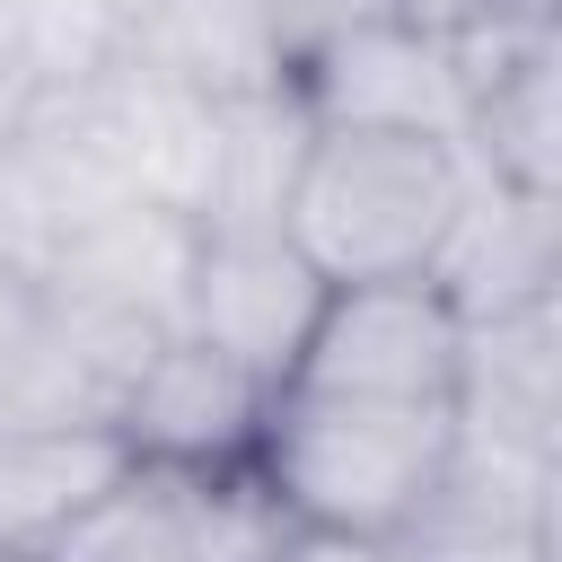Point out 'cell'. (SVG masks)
<instances>
[{
	"label": "cell",
	"instance_id": "15",
	"mask_svg": "<svg viewBox=\"0 0 562 562\" xmlns=\"http://www.w3.org/2000/svg\"><path fill=\"white\" fill-rule=\"evenodd\" d=\"M553 88H562V53L483 88L465 105V140H457L465 167L492 176V184H518V193H562V105H553Z\"/></svg>",
	"mask_w": 562,
	"mask_h": 562
},
{
	"label": "cell",
	"instance_id": "6",
	"mask_svg": "<svg viewBox=\"0 0 562 562\" xmlns=\"http://www.w3.org/2000/svg\"><path fill=\"white\" fill-rule=\"evenodd\" d=\"M263 404H272L263 378H246L237 360H220L193 334H167L149 351V369L123 386V404H114V439L149 474H211V465L255 457Z\"/></svg>",
	"mask_w": 562,
	"mask_h": 562
},
{
	"label": "cell",
	"instance_id": "9",
	"mask_svg": "<svg viewBox=\"0 0 562 562\" xmlns=\"http://www.w3.org/2000/svg\"><path fill=\"white\" fill-rule=\"evenodd\" d=\"M114 61L176 79L193 97H220V105L290 88V44H281L272 0H123Z\"/></svg>",
	"mask_w": 562,
	"mask_h": 562
},
{
	"label": "cell",
	"instance_id": "7",
	"mask_svg": "<svg viewBox=\"0 0 562 562\" xmlns=\"http://www.w3.org/2000/svg\"><path fill=\"white\" fill-rule=\"evenodd\" d=\"M562 272V193H518L465 167V202L439 228L422 281L474 325V316H509V307H544Z\"/></svg>",
	"mask_w": 562,
	"mask_h": 562
},
{
	"label": "cell",
	"instance_id": "2",
	"mask_svg": "<svg viewBox=\"0 0 562 562\" xmlns=\"http://www.w3.org/2000/svg\"><path fill=\"white\" fill-rule=\"evenodd\" d=\"M465 202V149L413 132H316L281 211V237L316 263L325 290L404 281L430 263L439 228Z\"/></svg>",
	"mask_w": 562,
	"mask_h": 562
},
{
	"label": "cell",
	"instance_id": "18",
	"mask_svg": "<svg viewBox=\"0 0 562 562\" xmlns=\"http://www.w3.org/2000/svg\"><path fill=\"white\" fill-rule=\"evenodd\" d=\"M35 105H44V88L18 70V61H0V158L26 140V123H35Z\"/></svg>",
	"mask_w": 562,
	"mask_h": 562
},
{
	"label": "cell",
	"instance_id": "20",
	"mask_svg": "<svg viewBox=\"0 0 562 562\" xmlns=\"http://www.w3.org/2000/svg\"><path fill=\"white\" fill-rule=\"evenodd\" d=\"M0 272H9V263H0Z\"/></svg>",
	"mask_w": 562,
	"mask_h": 562
},
{
	"label": "cell",
	"instance_id": "19",
	"mask_svg": "<svg viewBox=\"0 0 562 562\" xmlns=\"http://www.w3.org/2000/svg\"><path fill=\"white\" fill-rule=\"evenodd\" d=\"M474 9H483V0H395V18H404L413 35H439V44H448V35H457Z\"/></svg>",
	"mask_w": 562,
	"mask_h": 562
},
{
	"label": "cell",
	"instance_id": "5",
	"mask_svg": "<svg viewBox=\"0 0 562 562\" xmlns=\"http://www.w3.org/2000/svg\"><path fill=\"white\" fill-rule=\"evenodd\" d=\"M290 97L316 132H413V140H465V88L439 35H413L404 18H369L316 53L290 61Z\"/></svg>",
	"mask_w": 562,
	"mask_h": 562
},
{
	"label": "cell",
	"instance_id": "12",
	"mask_svg": "<svg viewBox=\"0 0 562 562\" xmlns=\"http://www.w3.org/2000/svg\"><path fill=\"white\" fill-rule=\"evenodd\" d=\"M553 342H562L553 334V299L544 307H509V316H474L448 413L465 430H501V439L553 448V413H562V351Z\"/></svg>",
	"mask_w": 562,
	"mask_h": 562
},
{
	"label": "cell",
	"instance_id": "10",
	"mask_svg": "<svg viewBox=\"0 0 562 562\" xmlns=\"http://www.w3.org/2000/svg\"><path fill=\"white\" fill-rule=\"evenodd\" d=\"M88 105H97V132L132 184V202L149 211H176L202 228L211 211V167H220V97H193L176 79H149V70H123L105 61L88 79Z\"/></svg>",
	"mask_w": 562,
	"mask_h": 562
},
{
	"label": "cell",
	"instance_id": "17",
	"mask_svg": "<svg viewBox=\"0 0 562 562\" xmlns=\"http://www.w3.org/2000/svg\"><path fill=\"white\" fill-rule=\"evenodd\" d=\"M272 562H404V544H378V536H325V527H290V544Z\"/></svg>",
	"mask_w": 562,
	"mask_h": 562
},
{
	"label": "cell",
	"instance_id": "3",
	"mask_svg": "<svg viewBox=\"0 0 562 562\" xmlns=\"http://www.w3.org/2000/svg\"><path fill=\"white\" fill-rule=\"evenodd\" d=\"M457 360H465V316L422 272H404V281L325 290L290 386L360 395V404H457Z\"/></svg>",
	"mask_w": 562,
	"mask_h": 562
},
{
	"label": "cell",
	"instance_id": "11",
	"mask_svg": "<svg viewBox=\"0 0 562 562\" xmlns=\"http://www.w3.org/2000/svg\"><path fill=\"white\" fill-rule=\"evenodd\" d=\"M132 474V448L114 422H61V430H0V562L44 553L61 527H79L114 483Z\"/></svg>",
	"mask_w": 562,
	"mask_h": 562
},
{
	"label": "cell",
	"instance_id": "13",
	"mask_svg": "<svg viewBox=\"0 0 562 562\" xmlns=\"http://www.w3.org/2000/svg\"><path fill=\"white\" fill-rule=\"evenodd\" d=\"M307 140H316V123L299 114L290 88L228 97V105H220V167H211V211H202V228H281Z\"/></svg>",
	"mask_w": 562,
	"mask_h": 562
},
{
	"label": "cell",
	"instance_id": "14",
	"mask_svg": "<svg viewBox=\"0 0 562 562\" xmlns=\"http://www.w3.org/2000/svg\"><path fill=\"white\" fill-rule=\"evenodd\" d=\"M167 492V544L176 562H272L290 544V509L272 501V483L246 465H211V474H158Z\"/></svg>",
	"mask_w": 562,
	"mask_h": 562
},
{
	"label": "cell",
	"instance_id": "1",
	"mask_svg": "<svg viewBox=\"0 0 562 562\" xmlns=\"http://www.w3.org/2000/svg\"><path fill=\"white\" fill-rule=\"evenodd\" d=\"M457 448L448 404H360V395H307L281 386L255 430V474L290 509V527L325 536H413Z\"/></svg>",
	"mask_w": 562,
	"mask_h": 562
},
{
	"label": "cell",
	"instance_id": "16",
	"mask_svg": "<svg viewBox=\"0 0 562 562\" xmlns=\"http://www.w3.org/2000/svg\"><path fill=\"white\" fill-rule=\"evenodd\" d=\"M114 18L123 0H0V61H18L44 97L88 88L114 61Z\"/></svg>",
	"mask_w": 562,
	"mask_h": 562
},
{
	"label": "cell",
	"instance_id": "4",
	"mask_svg": "<svg viewBox=\"0 0 562 562\" xmlns=\"http://www.w3.org/2000/svg\"><path fill=\"white\" fill-rule=\"evenodd\" d=\"M316 307H325V281L281 228H202L193 290H184V334L193 342H211L220 360H237L246 378H263L281 395L299 351H307Z\"/></svg>",
	"mask_w": 562,
	"mask_h": 562
},
{
	"label": "cell",
	"instance_id": "8",
	"mask_svg": "<svg viewBox=\"0 0 562 562\" xmlns=\"http://www.w3.org/2000/svg\"><path fill=\"white\" fill-rule=\"evenodd\" d=\"M193 246H202L193 220L149 211V202H123V211H105L97 228H79V237L35 272V290H44L53 307H79V316H114V325H140V334H184Z\"/></svg>",
	"mask_w": 562,
	"mask_h": 562
}]
</instances>
